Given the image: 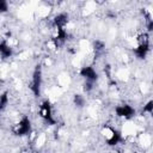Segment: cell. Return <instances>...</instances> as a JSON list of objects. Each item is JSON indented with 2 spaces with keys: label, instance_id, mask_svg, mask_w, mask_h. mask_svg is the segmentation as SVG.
I'll return each mask as SVG.
<instances>
[{
  "label": "cell",
  "instance_id": "cell-1",
  "mask_svg": "<svg viewBox=\"0 0 153 153\" xmlns=\"http://www.w3.org/2000/svg\"><path fill=\"white\" fill-rule=\"evenodd\" d=\"M100 135L103 136L104 141L109 145V146H116L121 142L122 137H121V134H120V130H117L114 126L109 124V123H105L102 129H100Z\"/></svg>",
  "mask_w": 153,
  "mask_h": 153
},
{
  "label": "cell",
  "instance_id": "cell-2",
  "mask_svg": "<svg viewBox=\"0 0 153 153\" xmlns=\"http://www.w3.org/2000/svg\"><path fill=\"white\" fill-rule=\"evenodd\" d=\"M8 11V2L6 1H0V13L7 12Z\"/></svg>",
  "mask_w": 153,
  "mask_h": 153
}]
</instances>
